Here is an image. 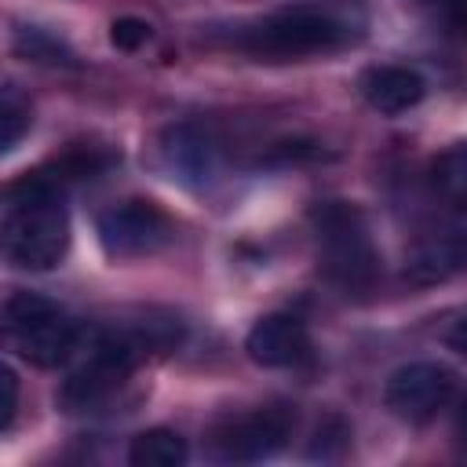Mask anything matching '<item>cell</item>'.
Listing matches in <instances>:
<instances>
[{"label": "cell", "mask_w": 467, "mask_h": 467, "mask_svg": "<svg viewBox=\"0 0 467 467\" xmlns=\"http://www.w3.org/2000/svg\"><path fill=\"white\" fill-rule=\"evenodd\" d=\"M230 40L252 58L288 62L347 47L354 40V26L328 7H281L274 15L237 26Z\"/></svg>", "instance_id": "cell-1"}, {"label": "cell", "mask_w": 467, "mask_h": 467, "mask_svg": "<svg viewBox=\"0 0 467 467\" xmlns=\"http://www.w3.org/2000/svg\"><path fill=\"white\" fill-rule=\"evenodd\" d=\"M317 237V263L325 277L347 292L372 288L379 274V252L372 244L368 223L350 201H325L310 212Z\"/></svg>", "instance_id": "cell-2"}, {"label": "cell", "mask_w": 467, "mask_h": 467, "mask_svg": "<svg viewBox=\"0 0 467 467\" xmlns=\"http://www.w3.org/2000/svg\"><path fill=\"white\" fill-rule=\"evenodd\" d=\"M69 252V215L58 197H18L0 223V255L22 270H51Z\"/></svg>", "instance_id": "cell-3"}, {"label": "cell", "mask_w": 467, "mask_h": 467, "mask_svg": "<svg viewBox=\"0 0 467 467\" xmlns=\"http://www.w3.org/2000/svg\"><path fill=\"white\" fill-rule=\"evenodd\" d=\"M4 325L15 350L36 368H58L80 347L77 317L40 292H15L4 306Z\"/></svg>", "instance_id": "cell-4"}, {"label": "cell", "mask_w": 467, "mask_h": 467, "mask_svg": "<svg viewBox=\"0 0 467 467\" xmlns=\"http://www.w3.org/2000/svg\"><path fill=\"white\" fill-rule=\"evenodd\" d=\"M292 405H259L248 412H226L208 427V449L226 463H255L281 452L292 438Z\"/></svg>", "instance_id": "cell-5"}, {"label": "cell", "mask_w": 467, "mask_h": 467, "mask_svg": "<svg viewBox=\"0 0 467 467\" xmlns=\"http://www.w3.org/2000/svg\"><path fill=\"white\" fill-rule=\"evenodd\" d=\"M95 234L109 259H139L161 252L175 237V223L153 201H120L99 212Z\"/></svg>", "instance_id": "cell-6"}, {"label": "cell", "mask_w": 467, "mask_h": 467, "mask_svg": "<svg viewBox=\"0 0 467 467\" xmlns=\"http://www.w3.org/2000/svg\"><path fill=\"white\" fill-rule=\"evenodd\" d=\"M456 398V372L441 361H409L390 372L383 387L387 409L405 423L434 420Z\"/></svg>", "instance_id": "cell-7"}, {"label": "cell", "mask_w": 467, "mask_h": 467, "mask_svg": "<svg viewBox=\"0 0 467 467\" xmlns=\"http://www.w3.org/2000/svg\"><path fill=\"white\" fill-rule=\"evenodd\" d=\"M120 161V153L106 142H69L58 157H51L44 168L22 175L15 186H11V197H40V193H51L58 197L62 186L69 182H84V179H95L102 171H109L113 164Z\"/></svg>", "instance_id": "cell-8"}, {"label": "cell", "mask_w": 467, "mask_h": 467, "mask_svg": "<svg viewBox=\"0 0 467 467\" xmlns=\"http://www.w3.org/2000/svg\"><path fill=\"white\" fill-rule=\"evenodd\" d=\"M161 157H164L171 179H179L186 186L212 182L223 164L219 139L201 124H171L161 135Z\"/></svg>", "instance_id": "cell-9"}, {"label": "cell", "mask_w": 467, "mask_h": 467, "mask_svg": "<svg viewBox=\"0 0 467 467\" xmlns=\"http://www.w3.org/2000/svg\"><path fill=\"white\" fill-rule=\"evenodd\" d=\"M244 350L263 368H296L310 361V332L292 314H266L252 325Z\"/></svg>", "instance_id": "cell-10"}, {"label": "cell", "mask_w": 467, "mask_h": 467, "mask_svg": "<svg viewBox=\"0 0 467 467\" xmlns=\"http://www.w3.org/2000/svg\"><path fill=\"white\" fill-rule=\"evenodd\" d=\"M358 88H361V99L376 113H387V117H398V113L420 106V99L427 95L423 77L409 66H368L361 73Z\"/></svg>", "instance_id": "cell-11"}, {"label": "cell", "mask_w": 467, "mask_h": 467, "mask_svg": "<svg viewBox=\"0 0 467 467\" xmlns=\"http://www.w3.org/2000/svg\"><path fill=\"white\" fill-rule=\"evenodd\" d=\"M460 263H463V241H460L456 230H449V234H438V237L423 241V244L412 252L405 274H409L412 281L431 285V281H445V277H452V274L460 270Z\"/></svg>", "instance_id": "cell-12"}, {"label": "cell", "mask_w": 467, "mask_h": 467, "mask_svg": "<svg viewBox=\"0 0 467 467\" xmlns=\"http://www.w3.org/2000/svg\"><path fill=\"white\" fill-rule=\"evenodd\" d=\"M186 456H190L186 441L168 427H153V431L135 434L131 449H128L131 467H182Z\"/></svg>", "instance_id": "cell-13"}, {"label": "cell", "mask_w": 467, "mask_h": 467, "mask_svg": "<svg viewBox=\"0 0 467 467\" xmlns=\"http://www.w3.org/2000/svg\"><path fill=\"white\" fill-rule=\"evenodd\" d=\"M15 51H18V58L36 62V66H55V69L58 66L62 69H77L80 66L66 40H58L55 33L36 29V26H18L15 29Z\"/></svg>", "instance_id": "cell-14"}, {"label": "cell", "mask_w": 467, "mask_h": 467, "mask_svg": "<svg viewBox=\"0 0 467 467\" xmlns=\"http://www.w3.org/2000/svg\"><path fill=\"white\" fill-rule=\"evenodd\" d=\"M29 106L15 95H4L0 91V153H7L11 146L22 142V135L29 131Z\"/></svg>", "instance_id": "cell-15"}, {"label": "cell", "mask_w": 467, "mask_h": 467, "mask_svg": "<svg viewBox=\"0 0 467 467\" xmlns=\"http://www.w3.org/2000/svg\"><path fill=\"white\" fill-rule=\"evenodd\" d=\"M434 182L449 201H463V182H467V164H463V150L452 146L449 153L438 157L434 164Z\"/></svg>", "instance_id": "cell-16"}, {"label": "cell", "mask_w": 467, "mask_h": 467, "mask_svg": "<svg viewBox=\"0 0 467 467\" xmlns=\"http://www.w3.org/2000/svg\"><path fill=\"white\" fill-rule=\"evenodd\" d=\"M347 441H350V427L339 420V416H328L321 427H317V438H314V445H310V456L317 460H336V456H343V449H347Z\"/></svg>", "instance_id": "cell-17"}, {"label": "cell", "mask_w": 467, "mask_h": 467, "mask_svg": "<svg viewBox=\"0 0 467 467\" xmlns=\"http://www.w3.org/2000/svg\"><path fill=\"white\" fill-rule=\"evenodd\" d=\"M109 40H113V47H120V51H139V47H146V44L153 40V26H150L146 18L124 15V18H117V22L109 26Z\"/></svg>", "instance_id": "cell-18"}, {"label": "cell", "mask_w": 467, "mask_h": 467, "mask_svg": "<svg viewBox=\"0 0 467 467\" xmlns=\"http://www.w3.org/2000/svg\"><path fill=\"white\" fill-rule=\"evenodd\" d=\"M15 409H18V376L11 365L0 361V431L15 420Z\"/></svg>", "instance_id": "cell-19"}]
</instances>
